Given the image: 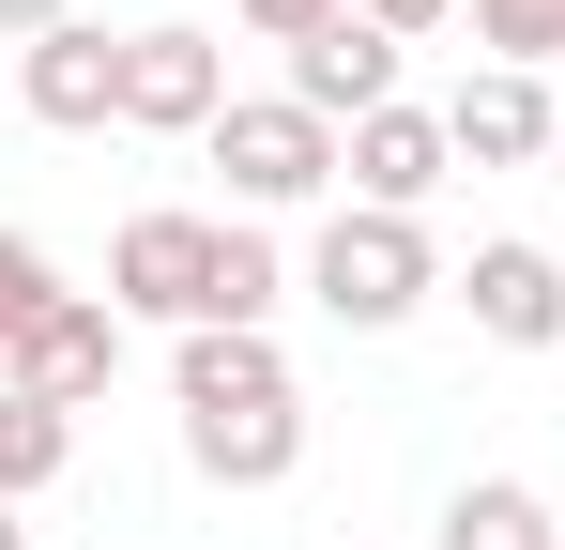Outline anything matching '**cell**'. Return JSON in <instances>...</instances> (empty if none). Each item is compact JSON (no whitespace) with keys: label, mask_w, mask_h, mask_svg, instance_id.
<instances>
[{"label":"cell","mask_w":565,"mask_h":550,"mask_svg":"<svg viewBox=\"0 0 565 550\" xmlns=\"http://www.w3.org/2000/svg\"><path fill=\"white\" fill-rule=\"evenodd\" d=\"M15 92H31V123H46V138H93V123H122V31L62 15L46 46H15Z\"/></svg>","instance_id":"obj_10"},{"label":"cell","mask_w":565,"mask_h":550,"mask_svg":"<svg viewBox=\"0 0 565 550\" xmlns=\"http://www.w3.org/2000/svg\"><path fill=\"white\" fill-rule=\"evenodd\" d=\"M352 15H367V31H397V46H413V31H444V15H473V0H352Z\"/></svg>","instance_id":"obj_18"},{"label":"cell","mask_w":565,"mask_h":550,"mask_svg":"<svg viewBox=\"0 0 565 550\" xmlns=\"http://www.w3.org/2000/svg\"><path fill=\"white\" fill-rule=\"evenodd\" d=\"M337 183H352L367 214H428V199L459 183V138H444V107H413V92H397V107H367V123L337 138Z\"/></svg>","instance_id":"obj_6"},{"label":"cell","mask_w":565,"mask_h":550,"mask_svg":"<svg viewBox=\"0 0 565 550\" xmlns=\"http://www.w3.org/2000/svg\"><path fill=\"white\" fill-rule=\"evenodd\" d=\"M551 183H565V138H551Z\"/></svg>","instance_id":"obj_21"},{"label":"cell","mask_w":565,"mask_h":550,"mask_svg":"<svg viewBox=\"0 0 565 550\" xmlns=\"http://www.w3.org/2000/svg\"><path fill=\"white\" fill-rule=\"evenodd\" d=\"M46 306H62V261H46L31 230H0V352H15V337H31Z\"/></svg>","instance_id":"obj_16"},{"label":"cell","mask_w":565,"mask_h":550,"mask_svg":"<svg viewBox=\"0 0 565 550\" xmlns=\"http://www.w3.org/2000/svg\"><path fill=\"white\" fill-rule=\"evenodd\" d=\"M199 154L230 169V199H245V214H306V199L337 183V123H306L290 92H230Z\"/></svg>","instance_id":"obj_3"},{"label":"cell","mask_w":565,"mask_h":550,"mask_svg":"<svg viewBox=\"0 0 565 550\" xmlns=\"http://www.w3.org/2000/svg\"><path fill=\"white\" fill-rule=\"evenodd\" d=\"M473 46L520 62V77H551V62H565V0H473Z\"/></svg>","instance_id":"obj_15"},{"label":"cell","mask_w":565,"mask_h":550,"mask_svg":"<svg viewBox=\"0 0 565 550\" xmlns=\"http://www.w3.org/2000/svg\"><path fill=\"white\" fill-rule=\"evenodd\" d=\"M169 413H184V458L214 489H290L306 474V382H290L276 337H184L169 352Z\"/></svg>","instance_id":"obj_1"},{"label":"cell","mask_w":565,"mask_h":550,"mask_svg":"<svg viewBox=\"0 0 565 550\" xmlns=\"http://www.w3.org/2000/svg\"><path fill=\"white\" fill-rule=\"evenodd\" d=\"M444 550H565L551 489H535V474H459V489H444Z\"/></svg>","instance_id":"obj_12"},{"label":"cell","mask_w":565,"mask_h":550,"mask_svg":"<svg viewBox=\"0 0 565 550\" xmlns=\"http://www.w3.org/2000/svg\"><path fill=\"white\" fill-rule=\"evenodd\" d=\"M276 306H290V261L230 214V230H214V306H199V337H276Z\"/></svg>","instance_id":"obj_13"},{"label":"cell","mask_w":565,"mask_h":550,"mask_svg":"<svg viewBox=\"0 0 565 550\" xmlns=\"http://www.w3.org/2000/svg\"><path fill=\"white\" fill-rule=\"evenodd\" d=\"M230 15H245V31H260V46H306V31H337V15H352V0H230Z\"/></svg>","instance_id":"obj_17"},{"label":"cell","mask_w":565,"mask_h":550,"mask_svg":"<svg viewBox=\"0 0 565 550\" xmlns=\"http://www.w3.org/2000/svg\"><path fill=\"white\" fill-rule=\"evenodd\" d=\"M290 107H306V123H337V138H352L367 107H397V31H367V15L306 31V46H290Z\"/></svg>","instance_id":"obj_11"},{"label":"cell","mask_w":565,"mask_h":550,"mask_svg":"<svg viewBox=\"0 0 565 550\" xmlns=\"http://www.w3.org/2000/svg\"><path fill=\"white\" fill-rule=\"evenodd\" d=\"M62 458H77V413H46V398H15V382H0V505L62 489Z\"/></svg>","instance_id":"obj_14"},{"label":"cell","mask_w":565,"mask_h":550,"mask_svg":"<svg viewBox=\"0 0 565 550\" xmlns=\"http://www.w3.org/2000/svg\"><path fill=\"white\" fill-rule=\"evenodd\" d=\"M62 15H77V0H0V31H15V46H46Z\"/></svg>","instance_id":"obj_19"},{"label":"cell","mask_w":565,"mask_h":550,"mask_svg":"<svg viewBox=\"0 0 565 550\" xmlns=\"http://www.w3.org/2000/svg\"><path fill=\"white\" fill-rule=\"evenodd\" d=\"M214 107H230V46L214 31H184V15L122 31V123L138 138H214Z\"/></svg>","instance_id":"obj_4"},{"label":"cell","mask_w":565,"mask_h":550,"mask_svg":"<svg viewBox=\"0 0 565 550\" xmlns=\"http://www.w3.org/2000/svg\"><path fill=\"white\" fill-rule=\"evenodd\" d=\"M444 290L473 306V337H489V352H565V261H551V245H520V230H504V245H473Z\"/></svg>","instance_id":"obj_8"},{"label":"cell","mask_w":565,"mask_h":550,"mask_svg":"<svg viewBox=\"0 0 565 550\" xmlns=\"http://www.w3.org/2000/svg\"><path fill=\"white\" fill-rule=\"evenodd\" d=\"M428 290H444L428 214H367V199H337V214H321V245H306V306H321L337 337H397Z\"/></svg>","instance_id":"obj_2"},{"label":"cell","mask_w":565,"mask_h":550,"mask_svg":"<svg viewBox=\"0 0 565 550\" xmlns=\"http://www.w3.org/2000/svg\"><path fill=\"white\" fill-rule=\"evenodd\" d=\"M214 230H230V214H122V245H107V306L199 337V306H214Z\"/></svg>","instance_id":"obj_5"},{"label":"cell","mask_w":565,"mask_h":550,"mask_svg":"<svg viewBox=\"0 0 565 550\" xmlns=\"http://www.w3.org/2000/svg\"><path fill=\"white\" fill-rule=\"evenodd\" d=\"M0 382H15V398H46V413H93L107 382H122V306H107V290H62V306L0 352Z\"/></svg>","instance_id":"obj_7"},{"label":"cell","mask_w":565,"mask_h":550,"mask_svg":"<svg viewBox=\"0 0 565 550\" xmlns=\"http://www.w3.org/2000/svg\"><path fill=\"white\" fill-rule=\"evenodd\" d=\"M0 550H31V520H15V505H0Z\"/></svg>","instance_id":"obj_20"},{"label":"cell","mask_w":565,"mask_h":550,"mask_svg":"<svg viewBox=\"0 0 565 550\" xmlns=\"http://www.w3.org/2000/svg\"><path fill=\"white\" fill-rule=\"evenodd\" d=\"M444 138H459V169H551L565 107H551V77H520V62H473V77L444 92Z\"/></svg>","instance_id":"obj_9"}]
</instances>
